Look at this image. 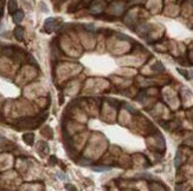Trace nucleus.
Segmentation results:
<instances>
[{"instance_id": "obj_1", "label": "nucleus", "mask_w": 193, "mask_h": 191, "mask_svg": "<svg viewBox=\"0 0 193 191\" xmlns=\"http://www.w3.org/2000/svg\"><path fill=\"white\" fill-rule=\"evenodd\" d=\"M58 26H59L58 20L55 19V18H49V19H46L45 20V24H44V28H45V31L49 32V33L56 31L58 28Z\"/></svg>"}, {"instance_id": "obj_2", "label": "nucleus", "mask_w": 193, "mask_h": 191, "mask_svg": "<svg viewBox=\"0 0 193 191\" xmlns=\"http://www.w3.org/2000/svg\"><path fill=\"white\" fill-rule=\"evenodd\" d=\"M104 8V2L102 0H94L90 7V12L91 13H100L102 12Z\"/></svg>"}, {"instance_id": "obj_3", "label": "nucleus", "mask_w": 193, "mask_h": 191, "mask_svg": "<svg viewBox=\"0 0 193 191\" xmlns=\"http://www.w3.org/2000/svg\"><path fill=\"white\" fill-rule=\"evenodd\" d=\"M17 125L20 126V128H26V129H29V128L35 126V125H36V122H35L33 119H23V120H19V122L17 123Z\"/></svg>"}, {"instance_id": "obj_4", "label": "nucleus", "mask_w": 193, "mask_h": 191, "mask_svg": "<svg viewBox=\"0 0 193 191\" xmlns=\"http://www.w3.org/2000/svg\"><path fill=\"white\" fill-rule=\"evenodd\" d=\"M17 7H18L17 0H8V12L10 13H14L17 11Z\"/></svg>"}, {"instance_id": "obj_5", "label": "nucleus", "mask_w": 193, "mask_h": 191, "mask_svg": "<svg viewBox=\"0 0 193 191\" xmlns=\"http://www.w3.org/2000/svg\"><path fill=\"white\" fill-rule=\"evenodd\" d=\"M23 19H24V12H23V11H16V12L13 13V20H14V22L19 24Z\"/></svg>"}, {"instance_id": "obj_6", "label": "nucleus", "mask_w": 193, "mask_h": 191, "mask_svg": "<svg viewBox=\"0 0 193 191\" xmlns=\"http://www.w3.org/2000/svg\"><path fill=\"white\" fill-rule=\"evenodd\" d=\"M14 37L18 39V40H23L24 39V30L21 27H16L14 28Z\"/></svg>"}, {"instance_id": "obj_7", "label": "nucleus", "mask_w": 193, "mask_h": 191, "mask_svg": "<svg viewBox=\"0 0 193 191\" xmlns=\"http://www.w3.org/2000/svg\"><path fill=\"white\" fill-rule=\"evenodd\" d=\"M152 70L155 71V72H164V71H165V66H164L161 63L158 61V63H155L154 65L152 66Z\"/></svg>"}, {"instance_id": "obj_8", "label": "nucleus", "mask_w": 193, "mask_h": 191, "mask_svg": "<svg viewBox=\"0 0 193 191\" xmlns=\"http://www.w3.org/2000/svg\"><path fill=\"white\" fill-rule=\"evenodd\" d=\"M33 138H35V136L32 134H24V142H25L26 144H29V145H32V144H33Z\"/></svg>"}, {"instance_id": "obj_9", "label": "nucleus", "mask_w": 193, "mask_h": 191, "mask_svg": "<svg viewBox=\"0 0 193 191\" xmlns=\"http://www.w3.org/2000/svg\"><path fill=\"white\" fill-rule=\"evenodd\" d=\"M112 168L110 166H94L93 170L96 172H106V171H109Z\"/></svg>"}, {"instance_id": "obj_10", "label": "nucleus", "mask_w": 193, "mask_h": 191, "mask_svg": "<svg viewBox=\"0 0 193 191\" xmlns=\"http://www.w3.org/2000/svg\"><path fill=\"white\" fill-rule=\"evenodd\" d=\"M2 54L7 56V57H11L13 54V48L12 47H4L2 48Z\"/></svg>"}, {"instance_id": "obj_11", "label": "nucleus", "mask_w": 193, "mask_h": 191, "mask_svg": "<svg viewBox=\"0 0 193 191\" xmlns=\"http://www.w3.org/2000/svg\"><path fill=\"white\" fill-rule=\"evenodd\" d=\"M180 162H181V158H180V152H176L175 159H174V164H175V166H176V168L180 165Z\"/></svg>"}, {"instance_id": "obj_12", "label": "nucleus", "mask_w": 193, "mask_h": 191, "mask_svg": "<svg viewBox=\"0 0 193 191\" xmlns=\"http://www.w3.org/2000/svg\"><path fill=\"white\" fill-rule=\"evenodd\" d=\"M2 11H4V2H2V0H0V17L2 14Z\"/></svg>"}, {"instance_id": "obj_13", "label": "nucleus", "mask_w": 193, "mask_h": 191, "mask_svg": "<svg viewBox=\"0 0 193 191\" xmlns=\"http://www.w3.org/2000/svg\"><path fill=\"white\" fill-rule=\"evenodd\" d=\"M85 27H87V28H88V30H90V31H94V30H95V27H94V26H93V25H91V26H90V25H87V26H85Z\"/></svg>"}, {"instance_id": "obj_14", "label": "nucleus", "mask_w": 193, "mask_h": 191, "mask_svg": "<svg viewBox=\"0 0 193 191\" xmlns=\"http://www.w3.org/2000/svg\"><path fill=\"white\" fill-rule=\"evenodd\" d=\"M2 142H4V138H2V137H1V136H0V144H1V143H2Z\"/></svg>"}]
</instances>
